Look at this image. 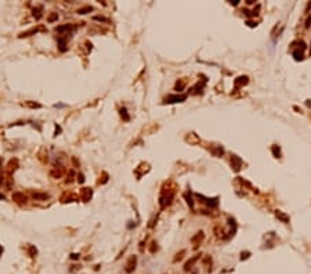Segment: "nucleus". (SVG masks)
<instances>
[{
	"label": "nucleus",
	"instance_id": "obj_1",
	"mask_svg": "<svg viewBox=\"0 0 311 274\" xmlns=\"http://www.w3.org/2000/svg\"><path fill=\"white\" fill-rule=\"evenodd\" d=\"M136 266H137V256H130L126 262V266H124V271L127 274H132L134 270H136Z\"/></svg>",
	"mask_w": 311,
	"mask_h": 274
},
{
	"label": "nucleus",
	"instance_id": "obj_2",
	"mask_svg": "<svg viewBox=\"0 0 311 274\" xmlns=\"http://www.w3.org/2000/svg\"><path fill=\"white\" fill-rule=\"evenodd\" d=\"M201 256H202L201 253H196V255H194V256H192L191 259H188V260L185 262V265H184V270H185V271H189V270H192L194 265L196 263V262H198V260H199V259H201Z\"/></svg>",
	"mask_w": 311,
	"mask_h": 274
},
{
	"label": "nucleus",
	"instance_id": "obj_3",
	"mask_svg": "<svg viewBox=\"0 0 311 274\" xmlns=\"http://www.w3.org/2000/svg\"><path fill=\"white\" fill-rule=\"evenodd\" d=\"M185 98H187L185 94H180V96L174 94V96H167L165 98V102H169V104H171V102H183L185 101Z\"/></svg>",
	"mask_w": 311,
	"mask_h": 274
},
{
	"label": "nucleus",
	"instance_id": "obj_4",
	"mask_svg": "<svg viewBox=\"0 0 311 274\" xmlns=\"http://www.w3.org/2000/svg\"><path fill=\"white\" fill-rule=\"evenodd\" d=\"M65 174V168L64 166H54V169L50 172V176L53 179H60Z\"/></svg>",
	"mask_w": 311,
	"mask_h": 274
},
{
	"label": "nucleus",
	"instance_id": "obj_5",
	"mask_svg": "<svg viewBox=\"0 0 311 274\" xmlns=\"http://www.w3.org/2000/svg\"><path fill=\"white\" fill-rule=\"evenodd\" d=\"M91 197H93V191H91V188L85 187V188L80 190V198H82V201L87 202V201L91 199Z\"/></svg>",
	"mask_w": 311,
	"mask_h": 274
},
{
	"label": "nucleus",
	"instance_id": "obj_6",
	"mask_svg": "<svg viewBox=\"0 0 311 274\" xmlns=\"http://www.w3.org/2000/svg\"><path fill=\"white\" fill-rule=\"evenodd\" d=\"M205 238V234H203V231H198L196 234L191 238V242L194 244V248H198L199 246V244L202 242V240Z\"/></svg>",
	"mask_w": 311,
	"mask_h": 274
},
{
	"label": "nucleus",
	"instance_id": "obj_7",
	"mask_svg": "<svg viewBox=\"0 0 311 274\" xmlns=\"http://www.w3.org/2000/svg\"><path fill=\"white\" fill-rule=\"evenodd\" d=\"M13 201H15L17 204H26L28 198H26V195H24L22 193H14L13 194Z\"/></svg>",
	"mask_w": 311,
	"mask_h": 274
},
{
	"label": "nucleus",
	"instance_id": "obj_8",
	"mask_svg": "<svg viewBox=\"0 0 311 274\" xmlns=\"http://www.w3.org/2000/svg\"><path fill=\"white\" fill-rule=\"evenodd\" d=\"M202 265H203V267H205V270H206V271H210V270H212V266H213V260H212V256L206 255V256H205V258L202 259Z\"/></svg>",
	"mask_w": 311,
	"mask_h": 274
},
{
	"label": "nucleus",
	"instance_id": "obj_9",
	"mask_svg": "<svg viewBox=\"0 0 311 274\" xmlns=\"http://www.w3.org/2000/svg\"><path fill=\"white\" fill-rule=\"evenodd\" d=\"M75 25H71V24H66V25H61V26H57L55 28V32H72L75 31Z\"/></svg>",
	"mask_w": 311,
	"mask_h": 274
},
{
	"label": "nucleus",
	"instance_id": "obj_10",
	"mask_svg": "<svg viewBox=\"0 0 311 274\" xmlns=\"http://www.w3.org/2000/svg\"><path fill=\"white\" fill-rule=\"evenodd\" d=\"M32 198L35 199V201H47L50 195L46 194V193H33L32 194Z\"/></svg>",
	"mask_w": 311,
	"mask_h": 274
},
{
	"label": "nucleus",
	"instance_id": "obj_11",
	"mask_svg": "<svg viewBox=\"0 0 311 274\" xmlns=\"http://www.w3.org/2000/svg\"><path fill=\"white\" fill-rule=\"evenodd\" d=\"M231 164H232V168L235 170H239L242 166V161L236 155H232V159H231Z\"/></svg>",
	"mask_w": 311,
	"mask_h": 274
},
{
	"label": "nucleus",
	"instance_id": "obj_12",
	"mask_svg": "<svg viewBox=\"0 0 311 274\" xmlns=\"http://www.w3.org/2000/svg\"><path fill=\"white\" fill-rule=\"evenodd\" d=\"M72 201H76V197H73L72 194L65 193V194L61 197V202H72Z\"/></svg>",
	"mask_w": 311,
	"mask_h": 274
},
{
	"label": "nucleus",
	"instance_id": "obj_13",
	"mask_svg": "<svg viewBox=\"0 0 311 274\" xmlns=\"http://www.w3.org/2000/svg\"><path fill=\"white\" fill-rule=\"evenodd\" d=\"M58 48H60L61 53L66 51V40L64 38H58Z\"/></svg>",
	"mask_w": 311,
	"mask_h": 274
},
{
	"label": "nucleus",
	"instance_id": "obj_14",
	"mask_svg": "<svg viewBox=\"0 0 311 274\" xmlns=\"http://www.w3.org/2000/svg\"><path fill=\"white\" fill-rule=\"evenodd\" d=\"M185 253H187V251H185V249H183V251L177 252V253L174 255V259H173V262H174V263H177V262H180L181 259L184 258V255H185Z\"/></svg>",
	"mask_w": 311,
	"mask_h": 274
},
{
	"label": "nucleus",
	"instance_id": "obj_15",
	"mask_svg": "<svg viewBox=\"0 0 311 274\" xmlns=\"http://www.w3.org/2000/svg\"><path fill=\"white\" fill-rule=\"evenodd\" d=\"M275 216H277L278 219L282 220L283 223H289V217L286 216V215H283V213H282L281 211H277V212H275Z\"/></svg>",
	"mask_w": 311,
	"mask_h": 274
},
{
	"label": "nucleus",
	"instance_id": "obj_16",
	"mask_svg": "<svg viewBox=\"0 0 311 274\" xmlns=\"http://www.w3.org/2000/svg\"><path fill=\"white\" fill-rule=\"evenodd\" d=\"M246 83H248V78L246 76H241V78H238L235 80V86L236 87L242 86V85H246Z\"/></svg>",
	"mask_w": 311,
	"mask_h": 274
},
{
	"label": "nucleus",
	"instance_id": "obj_17",
	"mask_svg": "<svg viewBox=\"0 0 311 274\" xmlns=\"http://www.w3.org/2000/svg\"><path fill=\"white\" fill-rule=\"evenodd\" d=\"M42 11H43V7H42V6L38 8H33V17H35L36 20H40V18H42Z\"/></svg>",
	"mask_w": 311,
	"mask_h": 274
},
{
	"label": "nucleus",
	"instance_id": "obj_18",
	"mask_svg": "<svg viewBox=\"0 0 311 274\" xmlns=\"http://www.w3.org/2000/svg\"><path fill=\"white\" fill-rule=\"evenodd\" d=\"M184 197H185V199H187V204L189 205L191 208H194V199H192L191 193H185V194H184Z\"/></svg>",
	"mask_w": 311,
	"mask_h": 274
},
{
	"label": "nucleus",
	"instance_id": "obj_19",
	"mask_svg": "<svg viewBox=\"0 0 311 274\" xmlns=\"http://www.w3.org/2000/svg\"><path fill=\"white\" fill-rule=\"evenodd\" d=\"M120 116L123 118L126 122L130 121V116H129V114H127V110H126V108H120Z\"/></svg>",
	"mask_w": 311,
	"mask_h": 274
},
{
	"label": "nucleus",
	"instance_id": "obj_20",
	"mask_svg": "<svg viewBox=\"0 0 311 274\" xmlns=\"http://www.w3.org/2000/svg\"><path fill=\"white\" fill-rule=\"evenodd\" d=\"M90 11H93V7H90V6H86V7L79 8L78 10L79 14H87V13H90Z\"/></svg>",
	"mask_w": 311,
	"mask_h": 274
},
{
	"label": "nucleus",
	"instance_id": "obj_21",
	"mask_svg": "<svg viewBox=\"0 0 311 274\" xmlns=\"http://www.w3.org/2000/svg\"><path fill=\"white\" fill-rule=\"evenodd\" d=\"M184 87H185V82H184V80H179V82L176 83V90H177V92H181Z\"/></svg>",
	"mask_w": 311,
	"mask_h": 274
},
{
	"label": "nucleus",
	"instance_id": "obj_22",
	"mask_svg": "<svg viewBox=\"0 0 311 274\" xmlns=\"http://www.w3.org/2000/svg\"><path fill=\"white\" fill-rule=\"evenodd\" d=\"M17 165H18V161L17 159H14V161H10V164H8V170L11 172V170H15L17 168Z\"/></svg>",
	"mask_w": 311,
	"mask_h": 274
},
{
	"label": "nucleus",
	"instance_id": "obj_23",
	"mask_svg": "<svg viewBox=\"0 0 311 274\" xmlns=\"http://www.w3.org/2000/svg\"><path fill=\"white\" fill-rule=\"evenodd\" d=\"M214 234H216V237H217V238H220V237H223L224 231L218 227V226H216V227H214Z\"/></svg>",
	"mask_w": 311,
	"mask_h": 274
},
{
	"label": "nucleus",
	"instance_id": "obj_24",
	"mask_svg": "<svg viewBox=\"0 0 311 274\" xmlns=\"http://www.w3.org/2000/svg\"><path fill=\"white\" fill-rule=\"evenodd\" d=\"M57 20H58V14H57V13L50 14V15H48V18H47V21H48V22H54V21H57Z\"/></svg>",
	"mask_w": 311,
	"mask_h": 274
},
{
	"label": "nucleus",
	"instance_id": "obj_25",
	"mask_svg": "<svg viewBox=\"0 0 311 274\" xmlns=\"http://www.w3.org/2000/svg\"><path fill=\"white\" fill-rule=\"evenodd\" d=\"M156 251H158V244L154 241V242H151V245H149V252H151V253H155Z\"/></svg>",
	"mask_w": 311,
	"mask_h": 274
},
{
	"label": "nucleus",
	"instance_id": "obj_26",
	"mask_svg": "<svg viewBox=\"0 0 311 274\" xmlns=\"http://www.w3.org/2000/svg\"><path fill=\"white\" fill-rule=\"evenodd\" d=\"M94 20H95V21H101V22H107V24L109 22L108 18H105V17H101V15H95V17H94Z\"/></svg>",
	"mask_w": 311,
	"mask_h": 274
},
{
	"label": "nucleus",
	"instance_id": "obj_27",
	"mask_svg": "<svg viewBox=\"0 0 311 274\" xmlns=\"http://www.w3.org/2000/svg\"><path fill=\"white\" fill-rule=\"evenodd\" d=\"M36 253H38V251H36V248L35 246H29V255H31V258H35L36 256Z\"/></svg>",
	"mask_w": 311,
	"mask_h": 274
},
{
	"label": "nucleus",
	"instance_id": "obj_28",
	"mask_svg": "<svg viewBox=\"0 0 311 274\" xmlns=\"http://www.w3.org/2000/svg\"><path fill=\"white\" fill-rule=\"evenodd\" d=\"M26 105L31 107V108H40V107H42V105L38 104V102H31V101H26Z\"/></svg>",
	"mask_w": 311,
	"mask_h": 274
},
{
	"label": "nucleus",
	"instance_id": "obj_29",
	"mask_svg": "<svg viewBox=\"0 0 311 274\" xmlns=\"http://www.w3.org/2000/svg\"><path fill=\"white\" fill-rule=\"evenodd\" d=\"M293 55H295L296 60H302L303 58V53H299V51H293Z\"/></svg>",
	"mask_w": 311,
	"mask_h": 274
},
{
	"label": "nucleus",
	"instance_id": "obj_30",
	"mask_svg": "<svg viewBox=\"0 0 311 274\" xmlns=\"http://www.w3.org/2000/svg\"><path fill=\"white\" fill-rule=\"evenodd\" d=\"M78 181L80 183V184H82V183H85V176H83L82 173H80V174H78Z\"/></svg>",
	"mask_w": 311,
	"mask_h": 274
},
{
	"label": "nucleus",
	"instance_id": "obj_31",
	"mask_svg": "<svg viewBox=\"0 0 311 274\" xmlns=\"http://www.w3.org/2000/svg\"><path fill=\"white\" fill-rule=\"evenodd\" d=\"M72 164H73L75 168H79V162H78V159H76V157H72Z\"/></svg>",
	"mask_w": 311,
	"mask_h": 274
},
{
	"label": "nucleus",
	"instance_id": "obj_32",
	"mask_svg": "<svg viewBox=\"0 0 311 274\" xmlns=\"http://www.w3.org/2000/svg\"><path fill=\"white\" fill-rule=\"evenodd\" d=\"M311 26V17L307 18V21H306V28H310Z\"/></svg>",
	"mask_w": 311,
	"mask_h": 274
},
{
	"label": "nucleus",
	"instance_id": "obj_33",
	"mask_svg": "<svg viewBox=\"0 0 311 274\" xmlns=\"http://www.w3.org/2000/svg\"><path fill=\"white\" fill-rule=\"evenodd\" d=\"M71 258L73 259V260H76V259L80 258V255H78V253H72V255H71Z\"/></svg>",
	"mask_w": 311,
	"mask_h": 274
},
{
	"label": "nucleus",
	"instance_id": "obj_34",
	"mask_svg": "<svg viewBox=\"0 0 311 274\" xmlns=\"http://www.w3.org/2000/svg\"><path fill=\"white\" fill-rule=\"evenodd\" d=\"M60 132H61V127H60V126H55V136L60 133Z\"/></svg>",
	"mask_w": 311,
	"mask_h": 274
},
{
	"label": "nucleus",
	"instance_id": "obj_35",
	"mask_svg": "<svg viewBox=\"0 0 311 274\" xmlns=\"http://www.w3.org/2000/svg\"><path fill=\"white\" fill-rule=\"evenodd\" d=\"M230 4H232V6H238V1H230Z\"/></svg>",
	"mask_w": 311,
	"mask_h": 274
},
{
	"label": "nucleus",
	"instance_id": "obj_36",
	"mask_svg": "<svg viewBox=\"0 0 311 274\" xmlns=\"http://www.w3.org/2000/svg\"><path fill=\"white\" fill-rule=\"evenodd\" d=\"M307 105H308V107H311V101H307Z\"/></svg>",
	"mask_w": 311,
	"mask_h": 274
},
{
	"label": "nucleus",
	"instance_id": "obj_37",
	"mask_svg": "<svg viewBox=\"0 0 311 274\" xmlns=\"http://www.w3.org/2000/svg\"><path fill=\"white\" fill-rule=\"evenodd\" d=\"M1 252H3V248H1V245H0V255H1Z\"/></svg>",
	"mask_w": 311,
	"mask_h": 274
},
{
	"label": "nucleus",
	"instance_id": "obj_38",
	"mask_svg": "<svg viewBox=\"0 0 311 274\" xmlns=\"http://www.w3.org/2000/svg\"><path fill=\"white\" fill-rule=\"evenodd\" d=\"M3 198H4V197H3V195H0V199H3Z\"/></svg>",
	"mask_w": 311,
	"mask_h": 274
}]
</instances>
